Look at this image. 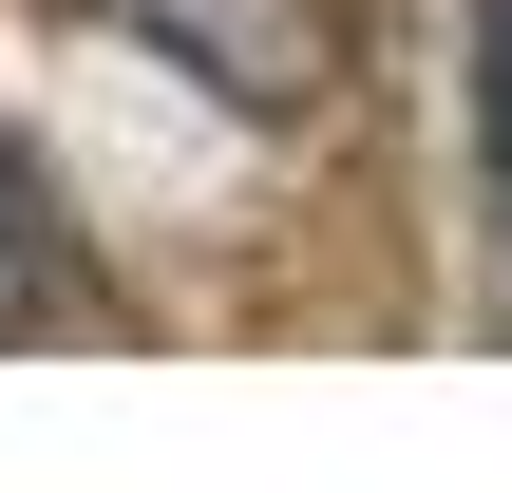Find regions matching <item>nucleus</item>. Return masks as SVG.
Wrapping results in <instances>:
<instances>
[{
	"label": "nucleus",
	"instance_id": "f257e3e1",
	"mask_svg": "<svg viewBox=\"0 0 512 493\" xmlns=\"http://www.w3.org/2000/svg\"><path fill=\"white\" fill-rule=\"evenodd\" d=\"M133 38H171L228 114H323L342 95V0H95Z\"/></svg>",
	"mask_w": 512,
	"mask_h": 493
},
{
	"label": "nucleus",
	"instance_id": "7ed1b4c3",
	"mask_svg": "<svg viewBox=\"0 0 512 493\" xmlns=\"http://www.w3.org/2000/svg\"><path fill=\"white\" fill-rule=\"evenodd\" d=\"M475 152H494V209H512V0H475Z\"/></svg>",
	"mask_w": 512,
	"mask_h": 493
},
{
	"label": "nucleus",
	"instance_id": "f03ea898",
	"mask_svg": "<svg viewBox=\"0 0 512 493\" xmlns=\"http://www.w3.org/2000/svg\"><path fill=\"white\" fill-rule=\"evenodd\" d=\"M95 285H76V247H57V209H38V171L0 152V342H38V323H76Z\"/></svg>",
	"mask_w": 512,
	"mask_h": 493
}]
</instances>
